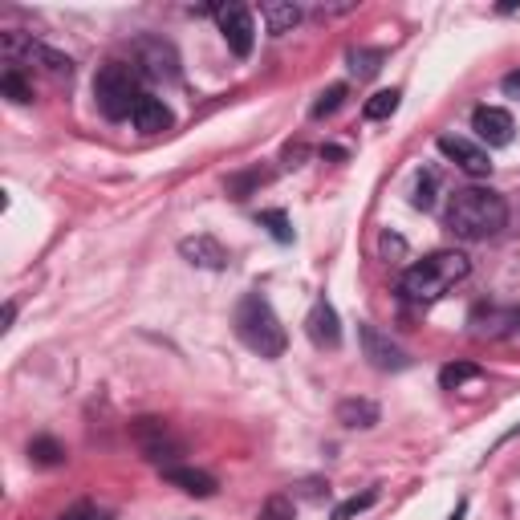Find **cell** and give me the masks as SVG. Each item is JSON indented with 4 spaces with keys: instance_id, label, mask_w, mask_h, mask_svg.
<instances>
[{
    "instance_id": "1",
    "label": "cell",
    "mask_w": 520,
    "mask_h": 520,
    "mask_svg": "<svg viewBox=\"0 0 520 520\" xmlns=\"http://www.w3.org/2000/svg\"><path fill=\"white\" fill-rule=\"evenodd\" d=\"M508 224V204L492 187H460L447 204V228L460 240H488Z\"/></svg>"
},
{
    "instance_id": "2",
    "label": "cell",
    "mask_w": 520,
    "mask_h": 520,
    "mask_svg": "<svg viewBox=\"0 0 520 520\" xmlns=\"http://www.w3.org/2000/svg\"><path fill=\"white\" fill-rule=\"evenodd\" d=\"M232 325H236V338H240L252 354H260V358H281L285 346H289V334H285L281 317L273 313V305L260 297V293H244V297H240Z\"/></svg>"
},
{
    "instance_id": "3",
    "label": "cell",
    "mask_w": 520,
    "mask_h": 520,
    "mask_svg": "<svg viewBox=\"0 0 520 520\" xmlns=\"http://www.w3.org/2000/svg\"><path fill=\"white\" fill-rule=\"evenodd\" d=\"M468 273H472V265H468L464 252H451V248H447V252H431V256L415 260V265L403 273V293H407V301L431 305V301H439L451 285H460Z\"/></svg>"
},
{
    "instance_id": "4",
    "label": "cell",
    "mask_w": 520,
    "mask_h": 520,
    "mask_svg": "<svg viewBox=\"0 0 520 520\" xmlns=\"http://www.w3.org/2000/svg\"><path fill=\"white\" fill-rule=\"evenodd\" d=\"M139 70L135 65H122V61H110L94 74V102L98 110L118 122V118H135V106H139Z\"/></svg>"
},
{
    "instance_id": "5",
    "label": "cell",
    "mask_w": 520,
    "mask_h": 520,
    "mask_svg": "<svg viewBox=\"0 0 520 520\" xmlns=\"http://www.w3.org/2000/svg\"><path fill=\"white\" fill-rule=\"evenodd\" d=\"M130 439H135V447L143 451V460L159 464V472L171 468L179 455H183V443H179V439L171 435V427H167L163 419H155V415H143V419L130 423Z\"/></svg>"
},
{
    "instance_id": "6",
    "label": "cell",
    "mask_w": 520,
    "mask_h": 520,
    "mask_svg": "<svg viewBox=\"0 0 520 520\" xmlns=\"http://www.w3.org/2000/svg\"><path fill=\"white\" fill-rule=\"evenodd\" d=\"M130 53H135V65H139L143 78H151V82H175L179 78V53H175L171 41L139 37L135 45H130Z\"/></svg>"
},
{
    "instance_id": "7",
    "label": "cell",
    "mask_w": 520,
    "mask_h": 520,
    "mask_svg": "<svg viewBox=\"0 0 520 520\" xmlns=\"http://www.w3.org/2000/svg\"><path fill=\"white\" fill-rule=\"evenodd\" d=\"M358 342H362V354H366V362L374 366V370H386V374H399V370H407L411 366V358H407V350L399 346V342H390L382 330H374V325H358Z\"/></svg>"
},
{
    "instance_id": "8",
    "label": "cell",
    "mask_w": 520,
    "mask_h": 520,
    "mask_svg": "<svg viewBox=\"0 0 520 520\" xmlns=\"http://www.w3.org/2000/svg\"><path fill=\"white\" fill-rule=\"evenodd\" d=\"M179 256L187 260V265L208 269V273H224V269L232 265V252H228L216 236H208V232H200V236H183V240H179Z\"/></svg>"
},
{
    "instance_id": "9",
    "label": "cell",
    "mask_w": 520,
    "mask_h": 520,
    "mask_svg": "<svg viewBox=\"0 0 520 520\" xmlns=\"http://www.w3.org/2000/svg\"><path fill=\"white\" fill-rule=\"evenodd\" d=\"M216 21H220V33L228 41V49L236 57H248L252 53V41H256V25H252V13L244 5H220L216 9Z\"/></svg>"
},
{
    "instance_id": "10",
    "label": "cell",
    "mask_w": 520,
    "mask_h": 520,
    "mask_svg": "<svg viewBox=\"0 0 520 520\" xmlns=\"http://www.w3.org/2000/svg\"><path fill=\"white\" fill-rule=\"evenodd\" d=\"M305 334L317 350H338L342 346V321H338V309L330 301H313L309 317H305Z\"/></svg>"
},
{
    "instance_id": "11",
    "label": "cell",
    "mask_w": 520,
    "mask_h": 520,
    "mask_svg": "<svg viewBox=\"0 0 520 520\" xmlns=\"http://www.w3.org/2000/svg\"><path fill=\"white\" fill-rule=\"evenodd\" d=\"M439 155H443V159H451L460 171L476 175V179L492 171L488 151H484V147H476V143H472V139H464V135H443V139H439Z\"/></svg>"
},
{
    "instance_id": "12",
    "label": "cell",
    "mask_w": 520,
    "mask_h": 520,
    "mask_svg": "<svg viewBox=\"0 0 520 520\" xmlns=\"http://www.w3.org/2000/svg\"><path fill=\"white\" fill-rule=\"evenodd\" d=\"M472 130L480 135V143H488V147H508L512 143V114L508 110H500V106H480L476 114H472Z\"/></svg>"
},
{
    "instance_id": "13",
    "label": "cell",
    "mask_w": 520,
    "mask_h": 520,
    "mask_svg": "<svg viewBox=\"0 0 520 520\" xmlns=\"http://www.w3.org/2000/svg\"><path fill=\"white\" fill-rule=\"evenodd\" d=\"M163 480L187 496H216V476L204 468H187V464H171L163 468Z\"/></svg>"
},
{
    "instance_id": "14",
    "label": "cell",
    "mask_w": 520,
    "mask_h": 520,
    "mask_svg": "<svg viewBox=\"0 0 520 520\" xmlns=\"http://www.w3.org/2000/svg\"><path fill=\"white\" fill-rule=\"evenodd\" d=\"M171 122H175V114L167 110L163 98H155V94H143V98H139V106H135V126L143 130V135H159V130H171Z\"/></svg>"
},
{
    "instance_id": "15",
    "label": "cell",
    "mask_w": 520,
    "mask_h": 520,
    "mask_svg": "<svg viewBox=\"0 0 520 520\" xmlns=\"http://www.w3.org/2000/svg\"><path fill=\"white\" fill-rule=\"evenodd\" d=\"M260 17H265L273 37H281V33H289L301 21V9L293 5V0H269V5H260Z\"/></svg>"
},
{
    "instance_id": "16",
    "label": "cell",
    "mask_w": 520,
    "mask_h": 520,
    "mask_svg": "<svg viewBox=\"0 0 520 520\" xmlns=\"http://www.w3.org/2000/svg\"><path fill=\"white\" fill-rule=\"evenodd\" d=\"M338 423L366 431V427L378 423V403H370V399H342V403H338Z\"/></svg>"
},
{
    "instance_id": "17",
    "label": "cell",
    "mask_w": 520,
    "mask_h": 520,
    "mask_svg": "<svg viewBox=\"0 0 520 520\" xmlns=\"http://www.w3.org/2000/svg\"><path fill=\"white\" fill-rule=\"evenodd\" d=\"M29 460H33L37 468H61V464H65V447H61L53 435H37V439L29 443Z\"/></svg>"
},
{
    "instance_id": "18",
    "label": "cell",
    "mask_w": 520,
    "mask_h": 520,
    "mask_svg": "<svg viewBox=\"0 0 520 520\" xmlns=\"http://www.w3.org/2000/svg\"><path fill=\"white\" fill-rule=\"evenodd\" d=\"M476 378H480V366H476V362H451V366L439 370V386H443V390H460L464 382H476Z\"/></svg>"
},
{
    "instance_id": "19",
    "label": "cell",
    "mask_w": 520,
    "mask_h": 520,
    "mask_svg": "<svg viewBox=\"0 0 520 520\" xmlns=\"http://www.w3.org/2000/svg\"><path fill=\"white\" fill-rule=\"evenodd\" d=\"M346 61H350V74L366 82V78H374V74H378V65H382V49H350V57H346Z\"/></svg>"
},
{
    "instance_id": "20",
    "label": "cell",
    "mask_w": 520,
    "mask_h": 520,
    "mask_svg": "<svg viewBox=\"0 0 520 520\" xmlns=\"http://www.w3.org/2000/svg\"><path fill=\"white\" fill-rule=\"evenodd\" d=\"M399 98H403L399 90H378V94H374V98L362 106V114H366L370 122H378V118H390V114L399 110Z\"/></svg>"
},
{
    "instance_id": "21",
    "label": "cell",
    "mask_w": 520,
    "mask_h": 520,
    "mask_svg": "<svg viewBox=\"0 0 520 520\" xmlns=\"http://www.w3.org/2000/svg\"><path fill=\"white\" fill-rule=\"evenodd\" d=\"M346 94H350V90H346V82H334L330 90H321V94H317V102H313V110H309V114H313V118L334 114V110L346 102Z\"/></svg>"
},
{
    "instance_id": "22",
    "label": "cell",
    "mask_w": 520,
    "mask_h": 520,
    "mask_svg": "<svg viewBox=\"0 0 520 520\" xmlns=\"http://www.w3.org/2000/svg\"><path fill=\"white\" fill-rule=\"evenodd\" d=\"M0 90H5V98H13V102H29V98H33V90H29V82L21 78L17 65H9V70H5V78H0Z\"/></svg>"
},
{
    "instance_id": "23",
    "label": "cell",
    "mask_w": 520,
    "mask_h": 520,
    "mask_svg": "<svg viewBox=\"0 0 520 520\" xmlns=\"http://www.w3.org/2000/svg\"><path fill=\"white\" fill-rule=\"evenodd\" d=\"M256 520H297L293 500H289V496H269L265 504H260V516H256Z\"/></svg>"
},
{
    "instance_id": "24",
    "label": "cell",
    "mask_w": 520,
    "mask_h": 520,
    "mask_svg": "<svg viewBox=\"0 0 520 520\" xmlns=\"http://www.w3.org/2000/svg\"><path fill=\"white\" fill-rule=\"evenodd\" d=\"M374 500H378V492H374V488H370V492H362V496H350V500H342V504L334 508V520H354V516H358V512H366Z\"/></svg>"
},
{
    "instance_id": "25",
    "label": "cell",
    "mask_w": 520,
    "mask_h": 520,
    "mask_svg": "<svg viewBox=\"0 0 520 520\" xmlns=\"http://www.w3.org/2000/svg\"><path fill=\"white\" fill-rule=\"evenodd\" d=\"M260 224H265L281 244L293 240V228H289V216H285V212H260Z\"/></svg>"
},
{
    "instance_id": "26",
    "label": "cell",
    "mask_w": 520,
    "mask_h": 520,
    "mask_svg": "<svg viewBox=\"0 0 520 520\" xmlns=\"http://www.w3.org/2000/svg\"><path fill=\"white\" fill-rule=\"evenodd\" d=\"M256 183H269V175H265V171H248V175H236V179H228L232 200H244V195H248V187H256Z\"/></svg>"
},
{
    "instance_id": "27",
    "label": "cell",
    "mask_w": 520,
    "mask_h": 520,
    "mask_svg": "<svg viewBox=\"0 0 520 520\" xmlns=\"http://www.w3.org/2000/svg\"><path fill=\"white\" fill-rule=\"evenodd\" d=\"M419 212H427L431 204H435V175H419V183H415V200H411Z\"/></svg>"
},
{
    "instance_id": "28",
    "label": "cell",
    "mask_w": 520,
    "mask_h": 520,
    "mask_svg": "<svg viewBox=\"0 0 520 520\" xmlns=\"http://www.w3.org/2000/svg\"><path fill=\"white\" fill-rule=\"evenodd\" d=\"M94 512H90V504H74V508H65L57 520H90Z\"/></svg>"
},
{
    "instance_id": "29",
    "label": "cell",
    "mask_w": 520,
    "mask_h": 520,
    "mask_svg": "<svg viewBox=\"0 0 520 520\" xmlns=\"http://www.w3.org/2000/svg\"><path fill=\"white\" fill-rule=\"evenodd\" d=\"M500 90H504L508 98H520V70H516V74H508V78L500 82Z\"/></svg>"
},
{
    "instance_id": "30",
    "label": "cell",
    "mask_w": 520,
    "mask_h": 520,
    "mask_svg": "<svg viewBox=\"0 0 520 520\" xmlns=\"http://www.w3.org/2000/svg\"><path fill=\"white\" fill-rule=\"evenodd\" d=\"M468 516V500H460V504H455V512L447 516V520H464Z\"/></svg>"
}]
</instances>
